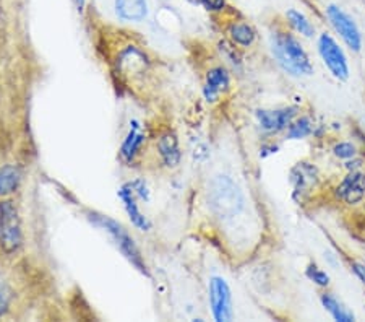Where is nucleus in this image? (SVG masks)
I'll return each mask as SVG.
<instances>
[{"label": "nucleus", "mask_w": 365, "mask_h": 322, "mask_svg": "<svg viewBox=\"0 0 365 322\" xmlns=\"http://www.w3.org/2000/svg\"><path fill=\"white\" fill-rule=\"evenodd\" d=\"M188 2H190V4H193V5H198V4H202V2H203V0H188Z\"/></svg>", "instance_id": "a878e982"}, {"label": "nucleus", "mask_w": 365, "mask_h": 322, "mask_svg": "<svg viewBox=\"0 0 365 322\" xmlns=\"http://www.w3.org/2000/svg\"><path fill=\"white\" fill-rule=\"evenodd\" d=\"M23 233L19 208L11 201L0 202V249L14 254L21 248Z\"/></svg>", "instance_id": "7ed1b4c3"}, {"label": "nucleus", "mask_w": 365, "mask_h": 322, "mask_svg": "<svg viewBox=\"0 0 365 322\" xmlns=\"http://www.w3.org/2000/svg\"><path fill=\"white\" fill-rule=\"evenodd\" d=\"M158 149H160V154L163 156L164 163L168 166H178L180 161V151H179V144L178 139H175L173 134H168V136H163L160 144H158Z\"/></svg>", "instance_id": "ddd939ff"}, {"label": "nucleus", "mask_w": 365, "mask_h": 322, "mask_svg": "<svg viewBox=\"0 0 365 322\" xmlns=\"http://www.w3.org/2000/svg\"><path fill=\"white\" fill-rule=\"evenodd\" d=\"M312 131H314V124L309 117H300L296 122H291L289 131H287V137L292 140H300L309 137Z\"/></svg>", "instance_id": "6ab92c4d"}, {"label": "nucleus", "mask_w": 365, "mask_h": 322, "mask_svg": "<svg viewBox=\"0 0 365 322\" xmlns=\"http://www.w3.org/2000/svg\"><path fill=\"white\" fill-rule=\"evenodd\" d=\"M286 19H287V21H289V25H291L294 29H296L297 33L302 34V36L312 38V36H314V34H315L314 25H312L307 16H305L304 14H300V11L294 10V9L287 10Z\"/></svg>", "instance_id": "dca6fc26"}, {"label": "nucleus", "mask_w": 365, "mask_h": 322, "mask_svg": "<svg viewBox=\"0 0 365 322\" xmlns=\"http://www.w3.org/2000/svg\"><path fill=\"white\" fill-rule=\"evenodd\" d=\"M272 52L276 62L294 77H302V75L314 74L309 54L289 33H274L272 36Z\"/></svg>", "instance_id": "f257e3e1"}, {"label": "nucleus", "mask_w": 365, "mask_h": 322, "mask_svg": "<svg viewBox=\"0 0 365 322\" xmlns=\"http://www.w3.org/2000/svg\"><path fill=\"white\" fill-rule=\"evenodd\" d=\"M21 174L16 166H2L0 168V196H9L16 191L20 184Z\"/></svg>", "instance_id": "4468645a"}, {"label": "nucleus", "mask_w": 365, "mask_h": 322, "mask_svg": "<svg viewBox=\"0 0 365 322\" xmlns=\"http://www.w3.org/2000/svg\"><path fill=\"white\" fill-rule=\"evenodd\" d=\"M296 114L297 111L294 108H284L276 111L260 109L257 113V117L262 129H264L267 132H279L284 131L287 126H291V122L294 117H296Z\"/></svg>", "instance_id": "6e6552de"}, {"label": "nucleus", "mask_w": 365, "mask_h": 322, "mask_svg": "<svg viewBox=\"0 0 365 322\" xmlns=\"http://www.w3.org/2000/svg\"><path fill=\"white\" fill-rule=\"evenodd\" d=\"M365 196V174L351 171L346 179L338 186L336 197L343 198L347 203H359Z\"/></svg>", "instance_id": "1a4fd4ad"}, {"label": "nucleus", "mask_w": 365, "mask_h": 322, "mask_svg": "<svg viewBox=\"0 0 365 322\" xmlns=\"http://www.w3.org/2000/svg\"><path fill=\"white\" fill-rule=\"evenodd\" d=\"M90 220L94 221V225L104 228V230L114 238V241L117 244V248L120 249V253L125 256L140 272L146 273V267L143 263V259H141L137 244H135V241L130 238V234L123 230V226H120L113 218H109V216L98 215V213H90Z\"/></svg>", "instance_id": "20e7f679"}, {"label": "nucleus", "mask_w": 365, "mask_h": 322, "mask_svg": "<svg viewBox=\"0 0 365 322\" xmlns=\"http://www.w3.org/2000/svg\"><path fill=\"white\" fill-rule=\"evenodd\" d=\"M202 4L205 5L206 10H210V11H220V10L225 9L226 0H203Z\"/></svg>", "instance_id": "5701e85b"}, {"label": "nucleus", "mask_w": 365, "mask_h": 322, "mask_svg": "<svg viewBox=\"0 0 365 322\" xmlns=\"http://www.w3.org/2000/svg\"><path fill=\"white\" fill-rule=\"evenodd\" d=\"M210 205L220 216H234L242 208L244 197L227 176H217L210 186Z\"/></svg>", "instance_id": "f03ea898"}, {"label": "nucleus", "mask_w": 365, "mask_h": 322, "mask_svg": "<svg viewBox=\"0 0 365 322\" xmlns=\"http://www.w3.org/2000/svg\"><path fill=\"white\" fill-rule=\"evenodd\" d=\"M143 142H145V137L140 134V127L137 122H133L130 132H128L125 142L122 145V156L125 158L127 161H130L132 158L137 155V151L140 150V146Z\"/></svg>", "instance_id": "2eb2a0df"}, {"label": "nucleus", "mask_w": 365, "mask_h": 322, "mask_svg": "<svg viewBox=\"0 0 365 322\" xmlns=\"http://www.w3.org/2000/svg\"><path fill=\"white\" fill-rule=\"evenodd\" d=\"M333 154L341 160H349L356 156V146L349 142H339L333 146Z\"/></svg>", "instance_id": "aec40b11"}, {"label": "nucleus", "mask_w": 365, "mask_h": 322, "mask_svg": "<svg viewBox=\"0 0 365 322\" xmlns=\"http://www.w3.org/2000/svg\"><path fill=\"white\" fill-rule=\"evenodd\" d=\"M229 86V75L222 67L211 69L206 74V86H205V96L208 101H216L217 95L221 91H226Z\"/></svg>", "instance_id": "9b49d317"}, {"label": "nucleus", "mask_w": 365, "mask_h": 322, "mask_svg": "<svg viewBox=\"0 0 365 322\" xmlns=\"http://www.w3.org/2000/svg\"><path fill=\"white\" fill-rule=\"evenodd\" d=\"M327 16L334 28V31L339 34L347 48L354 52L362 49V34L359 31L354 19L349 14H346L338 5H329L327 9Z\"/></svg>", "instance_id": "39448f33"}, {"label": "nucleus", "mask_w": 365, "mask_h": 322, "mask_svg": "<svg viewBox=\"0 0 365 322\" xmlns=\"http://www.w3.org/2000/svg\"><path fill=\"white\" fill-rule=\"evenodd\" d=\"M115 10L127 21H141L148 14L146 0H115Z\"/></svg>", "instance_id": "f8f14e48"}, {"label": "nucleus", "mask_w": 365, "mask_h": 322, "mask_svg": "<svg viewBox=\"0 0 365 322\" xmlns=\"http://www.w3.org/2000/svg\"><path fill=\"white\" fill-rule=\"evenodd\" d=\"M73 4L76 5V9H78L80 11L85 7V0H73Z\"/></svg>", "instance_id": "393cba45"}, {"label": "nucleus", "mask_w": 365, "mask_h": 322, "mask_svg": "<svg viewBox=\"0 0 365 322\" xmlns=\"http://www.w3.org/2000/svg\"><path fill=\"white\" fill-rule=\"evenodd\" d=\"M319 52L323 64L333 74L334 79L343 81L349 79V64H347L344 52L328 33H323L319 38Z\"/></svg>", "instance_id": "423d86ee"}, {"label": "nucleus", "mask_w": 365, "mask_h": 322, "mask_svg": "<svg viewBox=\"0 0 365 322\" xmlns=\"http://www.w3.org/2000/svg\"><path fill=\"white\" fill-rule=\"evenodd\" d=\"M10 308V290L5 282L0 278V318L9 311Z\"/></svg>", "instance_id": "4be33fe9"}, {"label": "nucleus", "mask_w": 365, "mask_h": 322, "mask_svg": "<svg viewBox=\"0 0 365 322\" xmlns=\"http://www.w3.org/2000/svg\"><path fill=\"white\" fill-rule=\"evenodd\" d=\"M210 303L211 311L217 322L232 321V300L231 290L225 278L213 277L210 282Z\"/></svg>", "instance_id": "0eeeda50"}, {"label": "nucleus", "mask_w": 365, "mask_h": 322, "mask_svg": "<svg viewBox=\"0 0 365 322\" xmlns=\"http://www.w3.org/2000/svg\"><path fill=\"white\" fill-rule=\"evenodd\" d=\"M307 277L312 280V282H315L320 286H327L329 283V275L327 272H323L322 268H319L317 266H310L307 268Z\"/></svg>", "instance_id": "412c9836"}, {"label": "nucleus", "mask_w": 365, "mask_h": 322, "mask_svg": "<svg viewBox=\"0 0 365 322\" xmlns=\"http://www.w3.org/2000/svg\"><path fill=\"white\" fill-rule=\"evenodd\" d=\"M231 38L237 44L244 46V48H249L253 41H255V31H253V28L247 25V23H235V25L231 26Z\"/></svg>", "instance_id": "a211bd4d"}, {"label": "nucleus", "mask_w": 365, "mask_h": 322, "mask_svg": "<svg viewBox=\"0 0 365 322\" xmlns=\"http://www.w3.org/2000/svg\"><path fill=\"white\" fill-rule=\"evenodd\" d=\"M352 271H354L357 277L365 283V266H362V263H359V262H354L352 263Z\"/></svg>", "instance_id": "b1692460"}, {"label": "nucleus", "mask_w": 365, "mask_h": 322, "mask_svg": "<svg viewBox=\"0 0 365 322\" xmlns=\"http://www.w3.org/2000/svg\"><path fill=\"white\" fill-rule=\"evenodd\" d=\"M119 197L122 198L123 207H125L128 216H130L132 223L137 228H140V230L148 231L151 228V223L148 221V218H146V216L138 210V205H137V201H135V191H133L132 184L122 187V189L119 191Z\"/></svg>", "instance_id": "9d476101"}, {"label": "nucleus", "mask_w": 365, "mask_h": 322, "mask_svg": "<svg viewBox=\"0 0 365 322\" xmlns=\"http://www.w3.org/2000/svg\"><path fill=\"white\" fill-rule=\"evenodd\" d=\"M322 303H323V306H325L327 311L331 314L336 321H339V322L354 321V316H352L351 313H347L346 309L338 303L336 298H334L333 295H329V293H325V295L322 296Z\"/></svg>", "instance_id": "f3484780"}]
</instances>
